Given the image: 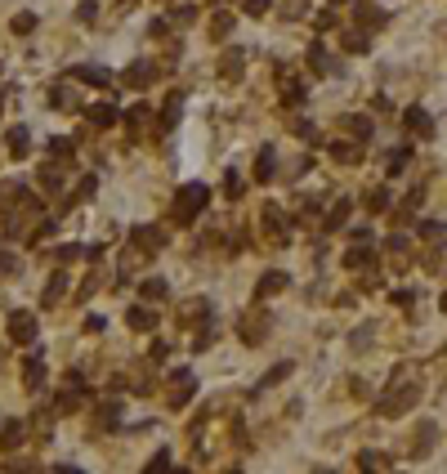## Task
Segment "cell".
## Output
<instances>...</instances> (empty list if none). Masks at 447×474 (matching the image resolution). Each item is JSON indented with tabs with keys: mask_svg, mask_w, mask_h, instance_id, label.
<instances>
[{
	"mask_svg": "<svg viewBox=\"0 0 447 474\" xmlns=\"http://www.w3.org/2000/svg\"><path fill=\"white\" fill-rule=\"evenodd\" d=\"M421 394H425L421 372H416V367H398L394 381H389V390L376 398V412L380 416H403V412H412V407L421 403Z\"/></svg>",
	"mask_w": 447,
	"mask_h": 474,
	"instance_id": "1",
	"label": "cell"
},
{
	"mask_svg": "<svg viewBox=\"0 0 447 474\" xmlns=\"http://www.w3.org/2000/svg\"><path fill=\"white\" fill-rule=\"evenodd\" d=\"M206 206H211V188H206V184H184V188L175 193L170 220H175V224H193L197 215L206 211Z\"/></svg>",
	"mask_w": 447,
	"mask_h": 474,
	"instance_id": "2",
	"label": "cell"
},
{
	"mask_svg": "<svg viewBox=\"0 0 447 474\" xmlns=\"http://www.w3.org/2000/svg\"><path fill=\"white\" fill-rule=\"evenodd\" d=\"M260 229H264V237H269L273 246H291V220H287V211L282 206H264L260 211Z\"/></svg>",
	"mask_w": 447,
	"mask_h": 474,
	"instance_id": "3",
	"label": "cell"
},
{
	"mask_svg": "<svg viewBox=\"0 0 447 474\" xmlns=\"http://www.w3.org/2000/svg\"><path fill=\"white\" fill-rule=\"evenodd\" d=\"M193 394H197V381H193V372H188V367H175V372H170V381H166V407H188L193 403Z\"/></svg>",
	"mask_w": 447,
	"mask_h": 474,
	"instance_id": "4",
	"label": "cell"
},
{
	"mask_svg": "<svg viewBox=\"0 0 447 474\" xmlns=\"http://www.w3.org/2000/svg\"><path fill=\"white\" fill-rule=\"evenodd\" d=\"M269 327H273V322H269V309H260V305L246 309V314L237 318V336H242V345H260V340L269 336Z\"/></svg>",
	"mask_w": 447,
	"mask_h": 474,
	"instance_id": "5",
	"label": "cell"
},
{
	"mask_svg": "<svg viewBox=\"0 0 447 474\" xmlns=\"http://www.w3.org/2000/svg\"><path fill=\"white\" fill-rule=\"evenodd\" d=\"M273 77H278V94L287 108H296V103L304 99V85H300V72L291 68V63H273Z\"/></svg>",
	"mask_w": 447,
	"mask_h": 474,
	"instance_id": "6",
	"label": "cell"
},
{
	"mask_svg": "<svg viewBox=\"0 0 447 474\" xmlns=\"http://www.w3.org/2000/svg\"><path fill=\"white\" fill-rule=\"evenodd\" d=\"M85 407V381L76 372H68L63 376V394L54 398V412H81Z\"/></svg>",
	"mask_w": 447,
	"mask_h": 474,
	"instance_id": "7",
	"label": "cell"
},
{
	"mask_svg": "<svg viewBox=\"0 0 447 474\" xmlns=\"http://www.w3.org/2000/svg\"><path fill=\"white\" fill-rule=\"evenodd\" d=\"M161 77V63H152V59H139V63H130L126 72H121V81H126V90H148L152 81Z\"/></svg>",
	"mask_w": 447,
	"mask_h": 474,
	"instance_id": "8",
	"label": "cell"
},
{
	"mask_svg": "<svg viewBox=\"0 0 447 474\" xmlns=\"http://www.w3.org/2000/svg\"><path fill=\"white\" fill-rule=\"evenodd\" d=\"M340 264H345L349 273H363V269H372V264H376V246H372V242H354L345 255H340Z\"/></svg>",
	"mask_w": 447,
	"mask_h": 474,
	"instance_id": "9",
	"label": "cell"
},
{
	"mask_svg": "<svg viewBox=\"0 0 447 474\" xmlns=\"http://www.w3.org/2000/svg\"><path fill=\"white\" fill-rule=\"evenodd\" d=\"M403 126H407V135H412V139H434V117L425 108H416V103L403 112Z\"/></svg>",
	"mask_w": 447,
	"mask_h": 474,
	"instance_id": "10",
	"label": "cell"
},
{
	"mask_svg": "<svg viewBox=\"0 0 447 474\" xmlns=\"http://www.w3.org/2000/svg\"><path fill=\"white\" fill-rule=\"evenodd\" d=\"M130 246H139L144 255H157L161 246H166V233H161L157 224H139V229L130 233Z\"/></svg>",
	"mask_w": 447,
	"mask_h": 474,
	"instance_id": "11",
	"label": "cell"
},
{
	"mask_svg": "<svg viewBox=\"0 0 447 474\" xmlns=\"http://www.w3.org/2000/svg\"><path fill=\"white\" fill-rule=\"evenodd\" d=\"M327 153H331L336 166H358V161H363V144H358V139H331Z\"/></svg>",
	"mask_w": 447,
	"mask_h": 474,
	"instance_id": "12",
	"label": "cell"
},
{
	"mask_svg": "<svg viewBox=\"0 0 447 474\" xmlns=\"http://www.w3.org/2000/svg\"><path fill=\"white\" fill-rule=\"evenodd\" d=\"M9 336H14L18 345H36V318L27 314V309H14V314H9Z\"/></svg>",
	"mask_w": 447,
	"mask_h": 474,
	"instance_id": "13",
	"label": "cell"
},
{
	"mask_svg": "<svg viewBox=\"0 0 447 474\" xmlns=\"http://www.w3.org/2000/svg\"><path fill=\"white\" fill-rule=\"evenodd\" d=\"M354 18H358V27H367V32H376V27L389 23V14L380 5H372V0H354Z\"/></svg>",
	"mask_w": 447,
	"mask_h": 474,
	"instance_id": "14",
	"label": "cell"
},
{
	"mask_svg": "<svg viewBox=\"0 0 447 474\" xmlns=\"http://www.w3.org/2000/svg\"><path fill=\"white\" fill-rule=\"evenodd\" d=\"M291 287V278L282 269H269L260 282H255V300H269V296H282V291Z\"/></svg>",
	"mask_w": 447,
	"mask_h": 474,
	"instance_id": "15",
	"label": "cell"
},
{
	"mask_svg": "<svg viewBox=\"0 0 447 474\" xmlns=\"http://www.w3.org/2000/svg\"><path fill=\"white\" fill-rule=\"evenodd\" d=\"M85 121H90L94 130H112L121 121V112L112 108V103H94V108H85Z\"/></svg>",
	"mask_w": 447,
	"mask_h": 474,
	"instance_id": "16",
	"label": "cell"
},
{
	"mask_svg": "<svg viewBox=\"0 0 447 474\" xmlns=\"http://www.w3.org/2000/svg\"><path fill=\"white\" fill-rule=\"evenodd\" d=\"M242 72H246V54L242 50H224L220 54V77L224 81H242Z\"/></svg>",
	"mask_w": 447,
	"mask_h": 474,
	"instance_id": "17",
	"label": "cell"
},
{
	"mask_svg": "<svg viewBox=\"0 0 447 474\" xmlns=\"http://www.w3.org/2000/svg\"><path fill=\"white\" fill-rule=\"evenodd\" d=\"M72 81H85V85L108 90V85H112V72H108V68H94V63H81V68H72Z\"/></svg>",
	"mask_w": 447,
	"mask_h": 474,
	"instance_id": "18",
	"label": "cell"
},
{
	"mask_svg": "<svg viewBox=\"0 0 447 474\" xmlns=\"http://www.w3.org/2000/svg\"><path fill=\"white\" fill-rule=\"evenodd\" d=\"M126 126H130V135H135V139H144L148 126H152V108H148V103H135V108L126 112Z\"/></svg>",
	"mask_w": 447,
	"mask_h": 474,
	"instance_id": "19",
	"label": "cell"
},
{
	"mask_svg": "<svg viewBox=\"0 0 447 474\" xmlns=\"http://www.w3.org/2000/svg\"><path fill=\"white\" fill-rule=\"evenodd\" d=\"M434 443H439V425H434V421H421V425H416V443H412V457H425V452H430Z\"/></svg>",
	"mask_w": 447,
	"mask_h": 474,
	"instance_id": "20",
	"label": "cell"
},
{
	"mask_svg": "<svg viewBox=\"0 0 447 474\" xmlns=\"http://www.w3.org/2000/svg\"><path fill=\"white\" fill-rule=\"evenodd\" d=\"M23 434H27V425L18 421V416H9V421L0 425V452H14L18 443H23Z\"/></svg>",
	"mask_w": 447,
	"mask_h": 474,
	"instance_id": "21",
	"label": "cell"
},
{
	"mask_svg": "<svg viewBox=\"0 0 447 474\" xmlns=\"http://www.w3.org/2000/svg\"><path fill=\"white\" fill-rule=\"evenodd\" d=\"M126 327L130 331H152V327H157V309H148V305L126 309Z\"/></svg>",
	"mask_w": 447,
	"mask_h": 474,
	"instance_id": "22",
	"label": "cell"
},
{
	"mask_svg": "<svg viewBox=\"0 0 447 474\" xmlns=\"http://www.w3.org/2000/svg\"><path fill=\"white\" fill-rule=\"evenodd\" d=\"M121 425V407L117 403H103L99 412H94V434H112Z\"/></svg>",
	"mask_w": 447,
	"mask_h": 474,
	"instance_id": "23",
	"label": "cell"
},
{
	"mask_svg": "<svg viewBox=\"0 0 447 474\" xmlns=\"http://www.w3.org/2000/svg\"><path fill=\"white\" fill-rule=\"evenodd\" d=\"M63 296H68V273H54V278L45 282V291H41V305H45V309H54Z\"/></svg>",
	"mask_w": 447,
	"mask_h": 474,
	"instance_id": "24",
	"label": "cell"
},
{
	"mask_svg": "<svg viewBox=\"0 0 447 474\" xmlns=\"http://www.w3.org/2000/svg\"><path fill=\"white\" fill-rule=\"evenodd\" d=\"M179 112H184V94H170V99H166V112L157 117V130H161V135L179 126Z\"/></svg>",
	"mask_w": 447,
	"mask_h": 474,
	"instance_id": "25",
	"label": "cell"
},
{
	"mask_svg": "<svg viewBox=\"0 0 447 474\" xmlns=\"http://www.w3.org/2000/svg\"><path fill=\"white\" fill-rule=\"evenodd\" d=\"M23 385H27V390H41V385H45V363H41V354H32V358H27V363H23Z\"/></svg>",
	"mask_w": 447,
	"mask_h": 474,
	"instance_id": "26",
	"label": "cell"
},
{
	"mask_svg": "<svg viewBox=\"0 0 447 474\" xmlns=\"http://www.w3.org/2000/svg\"><path fill=\"white\" fill-rule=\"evenodd\" d=\"M206 318H211V300H206V296L188 300L184 314H179V322H184V327H193V322H206Z\"/></svg>",
	"mask_w": 447,
	"mask_h": 474,
	"instance_id": "27",
	"label": "cell"
},
{
	"mask_svg": "<svg viewBox=\"0 0 447 474\" xmlns=\"http://www.w3.org/2000/svg\"><path fill=\"white\" fill-rule=\"evenodd\" d=\"M340 130H345L349 139H358V144L372 139V121H367V117H340Z\"/></svg>",
	"mask_w": 447,
	"mask_h": 474,
	"instance_id": "28",
	"label": "cell"
},
{
	"mask_svg": "<svg viewBox=\"0 0 447 474\" xmlns=\"http://www.w3.org/2000/svg\"><path fill=\"white\" fill-rule=\"evenodd\" d=\"M206 32H211V41H228V32H233V14H228V9H215L211 23H206Z\"/></svg>",
	"mask_w": 447,
	"mask_h": 474,
	"instance_id": "29",
	"label": "cell"
},
{
	"mask_svg": "<svg viewBox=\"0 0 447 474\" xmlns=\"http://www.w3.org/2000/svg\"><path fill=\"white\" fill-rule=\"evenodd\" d=\"M363 206H367L372 215H385V211H389V188H385V184L367 188V193H363Z\"/></svg>",
	"mask_w": 447,
	"mask_h": 474,
	"instance_id": "30",
	"label": "cell"
},
{
	"mask_svg": "<svg viewBox=\"0 0 447 474\" xmlns=\"http://www.w3.org/2000/svg\"><path fill=\"white\" fill-rule=\"evenodd\" d=\"M309 68L318 72V77H336V63H331V54L322 50V45H313V50H309Z\"/></svg>",
	"mask_w": 447,
	"mask_h": 474,
	"instance_id": "31",
	"label": "cell"
},
{
	"mask_svg": "<svg viewBox=\"0 0 447 474\" xmlns=\"http://www.w3.org/2000/svg\"><path fill=\"white\" fill-rule=\"evenodd\" d=\"M5 144H9V153H14V157H27V153H32V135H27V126H14Z\"/></svg>",
	"mask_w": 447,
	"mask_h": 474,
	"instance_id": "32",
	"label": "cell"
},
{
	"mask_svg": "<svg viewBox=\"0 0 447 474\" xmlns=\"http://www.w3.org/2000/svg\"><path fill=\"white\" fill-rule=\"evenodd\" d=\"M273 161H278V153H273V148H260V157H255V179H260V184H269V179L278 175Z\"/></svg>",
	"mask_w": 447,
	"mask_h": 474,
	"instance_id": "33",
	"label": "cell"
},
{
	"mask_svg": "<svg viewBox=\"0 0 447 474\" xmlns=\"http://www.w3.org/2000/svg\"><path fill=\"white\" fill-rule=\"evenodd\" d=\"M121 385H130V394H152V381L144 367H130L126 376H121Z\"/></svg>",
	"mask_w": 447,
	"mask_h": 474,
	"instance_id": "34",
	"label": "cell"
},
{
	"mask_svg": "<svg viewBox=\"0 0 447 474\" xmlns=\"http://www.w3.org/2000/svg\"><path fill=\"white\" fill-rule=\"evenodd\" d=\"M340 45H345L349 54H363L367 50V27H349V32H340Z\"/></svg>",
	"mask_w": 447,
	"mask_h": 474,
	"instance_id": "35",
	"label": "cell"
},
{
	"mask_svg": "<svg viewBox=\"0 0 447 474\" xmlns=\"http://www.w3.org/2000/svg\"><path fill=\"white\" fill-rule=\"evenodd\" d=\"M50 108H59V112H76L81 103L72 99V90H68V85H54V90H50Z\"/></svg>",
	"mask_w": 447,
	"mask_h": 474,
	"instance_id": "36",
	"label": "cell"
},
{
	"mask_svg": "<svg viewBox=\"0 0 447 474\" xmlns=\"http://www.w3.org/2000/svg\"><path fill=\"white\" fill-rule=\"evenodd\" d=\"M372 336H376V327H372V322H363V327L349 336V349H354V354H367V349H372Z\"/></svg>",
	"mask_w": 447,
	"mask_h": 474,
	"instance_id": "37",
	"label": "cell"
},
{
	"mask_svg": "<svg viewBox=\"0 0 447 474\" xmlns=\"http://www.w3.org/2000/svg\"><path fill=\"white\" fill-rule=\"evenodd\" d=\"M349 211H354V206H349V202H345V197H340V202H336V206H331V211H327V224H322V229H327V233H336V229H340V224H345V220H349Z\"/></svg>",
	"mask_w": 447,
	"mask_h": 474,
	"instance_id": "38",
	"label": "cell"
},
{
	"mask_svg": "<svg viewBox=\"0 0 447 474\" xmlns=\"http://www.w3.org/2000/svg\"><path fill=\"white\" fill-rule=\"evenodd\" d=\"M291 372H296V363H278V367H269V372H264V381H260V390H269V385H282Z\"/></svg>",
	"mask_w": 447,
	"mask_h": 474,
	"instance_id": "39",
	"label": "cell"
},
{
	"mask_svg": "<svg viewBox=\"0 0 447 474\" xmlns=\"http://www.w3.org/2000/svg\"><path fill=\"white\" fill-rule=\"evenodd\" d=\"M72 153H76V139H50V157L54 161H72Z\"/></svg>",
	"mask_w": 447,
	"mask_h": 474,
	"instance_id": "40",
	"label": "cell"
},
{
	"mask_svg": "<svg viewBox=\"0 0 447 474\" xmlns=\"http://www.w3.org/2000/svg\"><path fill=\"white\" fill-rule=\"evenodd\" d=\"M139 291H144V300H166L170 296V287L161 278H144V287H139Z\"/></svg>",
	"mask_w": 447,
	"mask_h": 474,
	"instance_id": "41",
	"label": "cell"
},
{
	"mask_svg": "<svg viewBox=\"0 0 447 474\" xmlns=\"http://www.w3.org/2000/svg\"><path fill=\"white\" fill-rule=\"evenodd\" d=\"M407 161H412V148H394V153H389V175H403V170H407Z\"/></svg>",
	"mask_w": 447,
	"mask_h": 474,
	"instance_id": "42",
	"label": "cell"
},
{
	"mask_svg": "<svg viewBox=\"0 0 447 474\" xmlns=\"http://www.w3.org/2000/svg\"><path fill=\"white\" fill-rule=\"evenodd\" d=\"M291 135H296V139H304V144H322L318 126H309V121H296V126H291Z\"/></svg>",
	"mask_w": 447,
	"mask_h": 474,
	"instance_id": "43",
	"label": "cell"
},
{
	"mask_svg": "<svg viewBox=\"0 0 447 474\" xmlns=\"http://www.w3.org/2000/svg\"><path fill=\"white\" fill-rule=\"evenodd\" d=\"M358 466H363V470H389L394 461H389V457H380V452H363V457H358Z\"/></svg>",
	"mask_w": 447,
	"mask_h": 474,
	"instance_id": "44",
	"label": "cell"
},
{
	"mask_svg": "<svg viewBox=\"0 0 447 474\" xmlns=\"http://www.w3.org/2000/svg\"><path fill=\"white\" fill-rule=\"evenodd\" d=\"M14 36H27V32H36V14H14Z\"/></svg>",
	"mask_w": 447,
	"mask_h": 474,
	"instance_id": "45",
	"label": "cell"
},
{
	"mask_svg": "<svg viewBox=\"0 0 447 474\" xmlns=\"http://www.w3.org/2000/svg\"><path fill=\"white\" fill-rule=\"evenodd\" d=\"M363 291H376V287H385V278H380V264H372V269H363V282H358Z\"/></svg>",
	"mask_w": 447,
	"mask_h": 474,
	"instance_id": "46",
	"label": "cell"
},
{
	"mask_svg": "<svg viewBox=\"0 0 447 474\" xmlns=\"http://www.w3.org/2000/svg\"><path fill=\"white\" fill-rule=\"evenodd\" d=\"M421 237H425V242H430V246H439V242H443V224H439V220L421 224Z\"/></svg>",
	"mask_w": 447,
	"mask_h": 474,
	"instance_id": "47",
	"label": "cell"
},
{
	"mask_svg": "<svg viewBox=\"0 0 447 474\" xmlns=\"http://www.w3.org/2000/svg\"><path fill=\"white\" fill-rule=\"evenodd\" d=\"M242 9L251 18H260V14H269V9H273V0H242Z\"/></svg>",
	"mask_w": 447,
	"mask_h": 474,
	"instance_id": "48",
	"label": "cell"
},
{
	"mask_svg": "<svg viewBox=\"0 0 447 474\" xmlns=\"http://www.w3.org/2000/svg\"><path fill=\"white\" fill-rule=\"evenodd\" d=\"M389 255H394L398 264H407V237H389Z\"/></svg>",
	"mask_w": 447,
	"mask_h": 474,
	"instance_id": "49",
	"label": "cell"
},
{
	"mask_svg": "<svg viewBox=\"0 0 447 474\" xmlns=\"http://www.w3.org/2000/svg\"><path fill=\"white\" fill-rule=\"evenodd\" d=\"M9 273H18V255L0 251V278H9Z\"/></svg>",
	"mask_w": 447,
	"mask_h": 474,
	"instance_id": "50",
	"label": "cell"
},
{
	"mask_svg": "<svg viewBox=\"0 0 447 474\" xmlns=\"http://www.w3.org/2000/svg\"><path fill=\"white\" fill-rule=\"evenodd\" d=\"M193 18H197V5H179V9H175V23H179V27H188Z\"/></svg>",
	"mask_w": 447,
	"mask_h": 474,
	"instance_id": "51",
	"label": "cell"
},
{
	"mask_svg": "<svg viewBox=\"0 0 447 474\" xmlns=\"http://www.w3.org/2000/svg\"><path fill=\"white\" fill-rule=\"evenodd\" d=\"M313 27H318V32H331V27H336V14H331V9H322V14L313 18Z\"/></svg>",
	"mask_w": 447,
	"mask_h": 474,
	"instance_id": "52",
	"label": "cell"
},
{
	"mask_svg": "<svg viewBox=\"0 0 447 474\" xmlns=\"http://www.w3.org/2000/svg\"><path fill=\"white\" fill-rule=\"evenodd\" d=\"M224 193H228V197H242V179H237L233 170H228V175H224Z\"/></svg>",
	"mask_w": 447,
	"mask_h": 474,
	"instance_id": "53",
	"label": "cell"
},
{
	"mask_svg": "<svg viewBox=\"0 0 447 474\" xmlns=\"http://www.w3.org/2000/svg\"><path fill=\"white\" fill-rule=\"evenodd\" d=\"M304 9H309V0H287V5H282V14H287V18H300Z\"/></svg>",
	"mask_w": 447,
	"mask_h": 474,
	"instance_id": "54",
	"label": "cell"
},
{
	"mask_svg": "<svg viewBox=\"0 0 447 474\" xmlns=\"http://www.w3.org/2000/svg\"><path fill=\"white\" fill-rule=\"evenodd\" d=\"M81 246H59V264H72V260H81Z\"/></svg>",
	"mask_w": 447,
	"mask_h": 474,
	"instance_id": "55",
	"label": "cell"
},
{
	"mask_svg": "<svg viewBox=\"0 0 447 474\" xmlns=\"http://www.w3.org/2000/svg\"><path fill=\"white\" fill-rule=\"evenodd\" d=\"M144 470H148V474H157V470H170V457H166V452H161V457H152V461H148Z\"/></svg>",
	"mask_w": 447,
	"mask_h": 474,
	"instance_id": "56",
	"label": "cell"
},
{
	"mask_svg": "<svg viewBox=\"0 0 447 474\" xmlns=\"http://www.w3.org/2000/svg\"><path fill=\"white\" fill-rule=\"evenodd\" d=\"M166 354H170V345H166V340H157V345H152V363H166Z\"/></svg>",
	"mask_w": 447,
	"mask_h": 474,
	"instance_id": "57",
	"label": "cell"
},
{
	"mask_svg": "<svg viewBox=\"0 0 447 474\" xmlns=\"http://www.w3.org/2000/svg\"><path fill=\"white\" fill-rule=\"evenodd\" d=\"M394 305H398V309H407V305H416V291H394Z\"/></svg>",
	"mask_w": 447,
	"mask_h": 474,
	"instance_id": "58",
	"label": "cell"
},
{
	"mask_svg": "<svg viewBox=\"0 0 447 474\" xmlns=\"http://www.w3.org/2000/svg\"><path fill=\"white\" fill-rule=\"evenodd\" d=\"M94 14H99V9H94V0H85V5H81V9H76V18H81V23H90V18H94Z\"/></svg>",
	"mask_w": 447,
	"mask_h": 474,
	"instance_id": "59",
	"label": "cell"
},
{
	"mask_svg": "<svg viewBox=\"0 0 447 474\" xmlns=\"http://www.w3.org/2000/svg\"><path fill=\"white\" fill-rule=\"evenodd\" d=\"M439 305H443V309H447V291H443V296H439Z\"/></svg>",
	"mask_w": 447,
	"mask_h": 474,
	"instance_id": "60",
	"label": "cell"
},
{
	"mask_svg": "<svg viewBox=\"0 0 447 474\" xmlns=\"http://www.w3.org/2000/svg\"><path fill=\"white\" fill-rule=\"evenodd\" d=\"M331 5H354V0H331Z\"/></svg>",
	"mask_w": 447,
	"mask_h": 474,
	"instance_id": "61",
	"label": "cell"
},
{
	"mask_svg": "<svg viewBox=\"0 0 447 474\" xmlns=\"http://www.w3.org/2000/svg\"><path fill=\"white\" fill-rule=\"evenodd\" d=\"M130 5H135V0H121V9H130Z\"/></svg>",
	"mask_w": 447,
	"mask_h": 474,
	"instance_id": "62",
	"label": "cell"
}]
</instances>
